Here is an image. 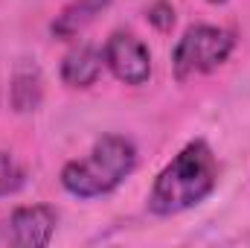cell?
I'll use <instances>...</instances> for the list:
<instances>
[{"instance_id":"1","label":"cell","mask_w":250,"mask_h":248,"mask_svg":"<svg viewBox=\"0 0 250 248\" xmlns=\"http://www.w3.org/2000/svg\"><path fill=\"white\" fill-rule=\"evenodd\" d=\"M218 187V158L207 140H189L187 146L157 173L148 190V210L154 216H178L198 207Z\"/></svg>"},{"instance_id":"2","label":"cell","mask_w":250,"mask_h":248,"mask_svg":"<svg viewBox=\"0 0 250 248\" xmlns=\"http://www.w3.org/2000/svg\"><path fill=\"white\" fill-rule=\"evenodd\" d=\"M137 170V146L125 134H102L84 158L67 161L62 187L76 198H99L114 193Z\"/></svg>"},{"instance_id":"3","label":"cell","mask_w":250,"mask_h":248,"mask_svg":"<svg viewBox=\"0 0 250 248\" xmlns=\"http://www.w3.org/2000/svg\"><path fill=\"white\" fill-rule=\"evenodd\" d=\"M233 50H236V35L230 29L212 24H195L184 29V35L172 50V73L178 82L212 73L230 59Z\"/></svg>"},{"instance_id":"4","label":"cell","mask_w":250,"mask_h":248,"mask_svg":"<svg viewBox=\"0 0 250 248\" xmlns=\"http://www.w3.org/2000/svg\"><path fill=\"white\" fill-rule=\"evenodd\" d=\"M102 59L111 76L120 79L123 85L140 88L151 79V53L146 41H140L134 32H123V29L111 32V38L102 47Z\"/></svg>"},{"instance_id":"5","label":"cell","mask_w":250,"mask_h":248,"mask_svg":"<svg viewBox=\"0 0 250 248\" xmlns=\"http://www.w3.org/2000/svg\"><path fill=\"white\" fill-rule=\"evenodd\" d=\"M59 225V213L50 204H23L15 207L6 219V243L18 248L50 246Z\"/></svg>"},{"instance_id":"6","label":"cell","mask_w":250,"mask_h":248,"mask_svg":"<svg viewBox=\"0 0 250 248\" xmlns=\"http://www.w3.org/2000/svg\"><path fill=\"white\" fill-rule=\"evenodd\" d=\"M102 67H105V59H102L99 47L79 44L62 59L59 76H62V82L67 88H90L102 76Z\"/></svg>"},{"instance_id":"7","label":"cell","mask_w":250,"mask_h":248,"mask_svg":"<svg viewBox=\"0 0 250 248\" xmlns=\"http://www.w3.org/2000/svg\"><path fill=\"white\" fill-rule=\"evenodd\" d=\"M114 0H70L62 12L56 15V21L50 24L53 38L59 41H73L76 35H82Z\"/></svg>"},{"instance_id":"8","label":"cell","mask_w":250,"mask_h":248,"mask_svg":"<svg viewBox=\"0 0 250 248\" xmlns=\"http://www.w3.org/2000/svg\"><path fill=\"white\" fill-rule=\"evenodd\" d=\"M9 99H12V108L26 114V111H35L44 99V79H41V70L32 64V67H18L15 76H12V85H9Z\"/></svg>"},{"instance_id":"9","label":"cell","mask_w":250,"mask_h":248,"mask_svg":"<svg viewBox=\"0 0 250 248\" xmlns=\"http://www.w3.org/2000/svg\"><path fill=\"white\" fill-rule=\"evenodd\" d=\"M21 187H23V170H21V164L9 152H0V198L18 193Z\"/></svg>"},{"instance_id":"10","label":"cell","mask_w":250,"mask_h":248,"mask_svg":"<svg viewBox=\"0 0 250 248\" xmlns=\"http://www.w3.org/2000/svg\"><path fill=\"white\" fill-rule=\"evenodd\" d=\"M146 21H148L157 32H169V29L175 26L178 15H175V6H172V3L157 0V3H151V6L146 9Z\"/></svg>"},{"instance_id":"11","label":"cell","mask_w":250,"mask_h":248,"mask_svg":"<svg viewBox=\"0 0 250 248\" xmlns=\"http://www.w3.org/2000/svg\"><path fill=\"white\" fill-rule=\"evenodd\" d=\"M207 3H212V6H221V3H227V0H207Z\"/></svg>"}]
</instances>
